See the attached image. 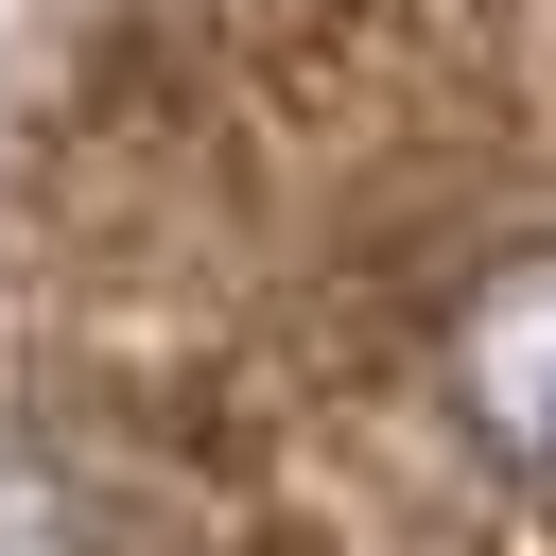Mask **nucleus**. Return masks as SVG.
I'll use <instances>...</instances> for the list:
<instances>
[{
    "label": "nucleus",
    "mask_w": 556,
    "mask_h": 556,
    "mask_svg": "<svg viewBox=\"0 0 556 556\" xmlns=\"http://www.w3.org/2000/svg\"><path fill=\"white\" fill-rule=\"evenodd\" d=\"M434 365H452V417H469L521 486H556V243H504V261L452 295Z\"/></svg>",
    "instance_id": "f257e3e1"
},
{
    "label": "nucleus",
    "mask_w": 556,
    "mask_h": 556,
    "mask_svg": "<svg viewBox=\"0 0 556 556\" xmlns=\"http://www.w3.org/2000/svg\"><path fill=\"white\" fill-rule=\"evenodd\" d=\"M0 556H87V521H70V486L35 452H0Z\"/></svg>",
    "instance_id": "f03ea898"
}]
</instances>
